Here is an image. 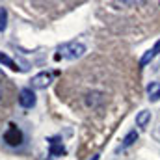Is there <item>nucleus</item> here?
Masks as SVG:
<instances>
[{
    "label": "nucleus",
    "instance_id": "1",
    "mask_svg": "<svg viewBox=\"0 0 160 160\" xmlns=\"http://www.w3.org/2000/svg\"><path fill=\"white\" fill-rule=\"evenodd\" d=\"M86 52V45L84 43H77V41H71V43H65L58 48V54L56 58H67V60H75V58H80L82 54Z\"/></svg>",
    "mask_w": 160,
    "mask_h": 160
},
{
    "label": "nucleus",
    "instance_id": "2",
    "mask_svg": "<svg viewBox=\"0 0 160 160\" xmlns=\"http://www.w3.org/2000/svg\"><path fill=\"white\" fill-rule=\"evenodd\" d=\"M4 142L8 143V145H11V147H15V145H19L21 142H22V132H21V128L15 125V123H11L9 127H8V130L4 132Z\"/></svg>",
    "mask_w": 160,
    "mask_h": 160
},
{
    "label": "nucleus",
    "instance_id": "3",
    "mask_svg": "<svg viewBox=\"0 0 160 160\" xmlns=\"http://www.w3.org/2000/svg\"><path fill=\"white\" fill-rule=\"evenodd\" d=\"M17 99H19V104L22 108H34L36 106V93H34L32 88H22L19 91V97Z\"/></svg>",
    "mask_w": 160,
    "mask_h": 160
},
{
    "label": "nucleus",
    "instance_id": "4",
    "mask_svg": "<svg viewBox=\"0 0 160 160\" xmlns=\"http://www.w3.org/2000/svg\"><path fill=\"white\" fill-rule=\"evenodd\" d=\"M50 73H39V75H36L34 78H32V86L34 88H38V89H43V88H47L48 84H50Z\"/></svg>",
    "mask_w": 160,
    "mask_h": 160
},
{
    "label": "nucleus",
    "instance_id": "5",
    "mask_svg": "<svg viewBox=\"0 0 160 160\" xmlns=\"http://www.w3.org/2000/svg\"><path fill=\"white\" fill-rule=\"evenodd\" d=\"M147 97L149 101L157 102L160 99V82H149L147 84Z\"/></svg>",
    "mask_w": 160,
    "mask_h": 160
},
{
    "label": "nucleus",
    "instance_id": "6",
    "mask_svg": "<svg viewBox=\"0 0 160 160\" xmlns=\"http://www.w3.org/2000/svg\"><path fill=\"white\" fill-rule=\"evenodd\" d=\"M158 50H160V41H157V43H155V47H153V48H149V50H147V52L142 56V60H140V65H142V67H145V65H147V63H149V62H151L155 56H157V52H158Z\"/></svg>",
    "mask_w": 160,
    "mask_h": 160
},
{
    "label": "nucleus",
    "instance_id": "7",
    "mask_svg": "<svg viewBox=\"0 0 160 160\" xmlns=\"http://www.w3.org/2000/svg\"><path fill=\"white\" fill-rule=\"evenodd\" d=\"M149 121H151V112H147V110H142V112L136 116V127H140V128H145V127L149 125Z\"/></svg>",
    "mask_w": 160,
    "mask_h": 160
},
{
    "label": "nucleus",
    "instance_id": "8",
    "mask_svg": "<svg viewBox=\"0 0 160 160\" xmlns=\"http://www.w3.org/2000/svg\"><path fill=\"white\" fill-rule=\"evenodd\" d=\"M63 153H65L63 145H58V138H52L50 140V155L58 157V155H63Z\"/></svg>",
    "mask_w": 160,
    "mask_h": 160
},
{
    "label": "nucleus",
    "instance_id": "9",
    "mask_svg": "<svg viewBox=\"0 0 160 160\" xmlns=\"http://www.w3.org/2000/svg\"><path fill=\"white\" fill-rule=\"evenodd\" d=\"M136 140H138V132H136V130H130V132L125 136V140H123V145H121V147H123V149H127V147H130Z\"/></svg>",
    "mask_w": 160,
    "mask_h": 160
},
{
    "label": "nucleus",
    "instance_id": "10",
    "mask_svg": "<svg viewBox=\"0 0 160 160\" xmlns=\"http://www.w3.org/2000/svg\"><path fill=\"white\" fill-rule=\"evenodd\" d=\"M0 63H4V65H8L9 69H13V71H17V69H21V67H17V63L9 58V56H6L4 52H0Z\"/></svg>",
    "mask_w": 160,
    "mask_h": 160
},
{
    "label": "nucleus",
    "instance_id": "11",
    "mask_svg": "<svg viewBox=\"0 0 160 160\" xmlns=\"http://www.w3.org/2000/svg\"><path fill=\"white\" fill-rule=\"evenodd\" d=\"M8 26V11L6 8H0V32H4Z\"/></svg>",
    "mask_w": 160,
    "mask_h": 160
},
{
    "label": "nucleus",
    "instance_id": "12",
    "mask_svg": "<svg viewBox=\"0 0 160 160\" xmlns=\"http://www.w3.org/2000/svg\"><path fill=\"white\" fill-rule=\"evenodd\" d=\"M93 160H99V155H95V158H93Z\"/></svg>",
    "mask_w": 160,
    "mask_h": 160
}]
</instances>
